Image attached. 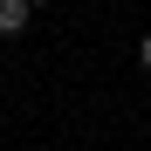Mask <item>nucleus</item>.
Segmentation results:
<instances>
[{
	"instance_id": "obj_1",
	"label": "nucleus",
	"mask_w": 151,
	"mask_h": 151,
	"mask_svg": "<svg viewBox=\"0 0 151 151\" xmlns=\"http://www.w3.org/2000/svg\"><path fill=\"white\" fill-rule=\"evenodd\" d=\"M28 21H35V0H0V35H28Z\"/></svg>"
},
{
	"instance_id": "obj_2",
	"label": "nucleus",
	"mask_w": 151,
	"mask_h": 151,
	"mask_svg": "<svg viewBox=\"0 0 151 151\" xmlns=\"http://www.w3.org/2000/svg\"><path fill=\"white\" fill-rule=\"evenodd\" d=\"M137 69H151V35H144V41H137Z\"/></svg>"
},
{
	"instance_id": "obj_3",
	"label": "nucleus",
	"mask_w": 151,
	"mask_h": 151,
	"mask_svg": "<svg viewBox=\"0 0 151 151\" xmlns=\"http://www.w3.org/2000/svg\"><path fill=\"white\" fill-rule=\"evenodd\" d=\"M35 7H48V0H35Z\"/></svg>"
}]
</instances>
